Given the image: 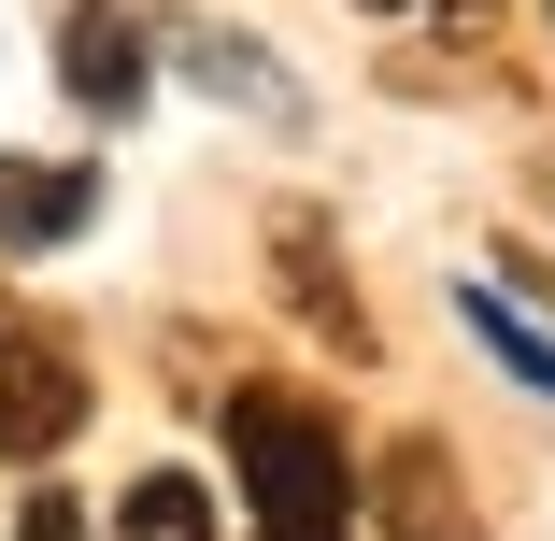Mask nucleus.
<instances>
[{"label": "nucleus", "mask_w": 555, "mask_h": 541, "mask_svg": "<svg viewBox=\"0 0 555 541\" xmlns=\"http://www.w3.org/2000/svg\"><path fill=\"white\" fill-rule=\"evenodd\" d=\"M229 471H243V541H357V456L343 427L285 385H243L229 399Z\"/></svg>", "instance_id": "f257e3e1"}, {"label": "nucleus", "mask_w": 555, "mask_h": 541, "mask_svg": "<svg viewBox=\"0 0 555 541\" xmlns=\"http://www.w3.org/2000/svg\"><path fill=\"white\" fill-rule=\"evenodd\" d=\"M72 427H86V357H72V329L29 313V299H0V471H43Z\"/></svg>", "instance_id": "f03ea898"}, {"label": "nucleus", "mask_w": 555, "mask_h": 541, "mask_svg": "<svg viewBox=\"0 0 555 541\" xmlns=\"http://www.w3.org/2000/svg\"><path fill=\"white\" fill-rule=\"evenodd\" d=\"M57 86H72V115H86V129H129V115H143L157 43H143L129 0H72V15H57Z\"/></svg>", "instance_id": "7ed1b4c3"}, {"label": "nucleus", "mask_w": 555, "mask_h": 541, "mask_svg": "<svg viewBox=\"0 0 555 541\" xmlns=\"http://www.w3.org/2000/svg\"><path fill=\"white\" fill-rule=\"evenodd\" d=\"M357 499H371V541H485V499L456 485V456H441L427 427H399Z\"/></svg>", "instance_id": "20e7f679"}, {"label": "nucleus", "mask_w": 555, "mask_h": 541, "mask_svg": "<svg viewBox=\"0 0 555 541\" xmlns=\"http://www.w3.org/2000/svg\"><path fill=\"white\" fill-rule=\"evenodd\" d=\"M171 57H185V86H199V100H229V115H257V129H299V115H313L299 72H285L271 43H243L229 15H171Z\"/></svg>", "instance_id": "39448f33"}, {"label": "nucleus", "mask_w": 555, "mask_h": 541, "mask_svg": "<svg viewBox=\"0 0 555 541\" xmlns=\"http://www.w3.org/2000/svg\"><path fill=\"white\" fill-rule=\"evenodd\" d=\"M100 229V171L86 157H0V257H57Z\"/></svg>", "instance_id": "423d86ee"}, {"label": "nucleus", "mask_w": 555, "mask_h": 541, "mask_svg": "<svg viewBox=\"0 0 555 541\" xmlns=\"http://www.w3.org/2000/svg\"><path fill=\"white\" fill-rule=\"evenodd\" d=\"M271 271H285V299L313 313V343H327V357H371V313H357L343 257H327V214H285V229H271Z\"/></svg>", "instance_id": "0eeeda50"}, {"label": "nucleus", "mask_w": 555, "mask_h": 541, "mask_svg": "<svg viewBox=\"0 0 555 541\" xmlns=\"http://www.w3.org/2000/svg\"><path fill=\"white\" fill-rule=\"evenodd\" d=\"M456 313H470V343H485V357H499L527 399H555V329H541V313H527L499 271H470V285H456Z\"/></svg>", "instance_id": "6e6552de"}, {"label": "nucleus", "mask_w": 555, "mask_h": 541, "mask_svg": "<svg viewBox=\"0 0 555 541\" xmlns=\"http://www.w3.org/2000/svg\"><path fill=\"white\" fill-rule=\"evenodd\" d=\"M115 541H214V485L199 471H143L115 499Z\"/></svg>", "instance_id": "1a4fd4ad"}, {"label": "nucleus", "mask_w": 555, "mask_h": 541, "mask_svg": "<svg viewBox=\"0 0 555 541\" xmlns=\"http://www.w3.org/2000/svg\"><path fill=\"white\" fill-rule=\"evenodd\" d=\"M0 541H86V513H72L57 485H29V513H15V527H0Z\"/></svg>", "instance_id": "9d476101"}, {"label": "nucleus", "mask_w": 555, "mask_h": 541, "mask_svg": "<svg viewBox=\"0 0 555 541\" xmlns=\"http://www.w3.org/2000/svg\"><path fill=\"white\" fill-rule=\"evenodd\" d=\"M371 15H399V29H485L499 0H371Z\"/></svg>", "instance_id": "9b49d317"}]
</instances>
